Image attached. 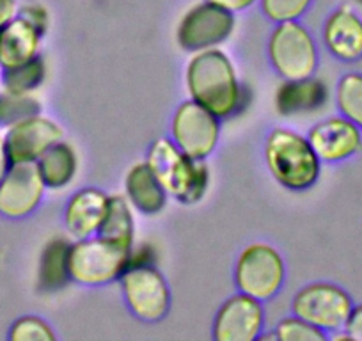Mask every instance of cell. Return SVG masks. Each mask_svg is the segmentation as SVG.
I'll return each instance as SVG.
<instances>
[{"label":"cell","mask_w":362,"mask_h":341,"mask_svg":"<svg viewBox=\"0 0 362 341\" xmlns=\"http://www.w3.org/2000/svg\"><path fill=\"white\" fill-rule=\"evenodd\" d=\"M185 83L190 100L218 120L242 112L249 102L231 59L221 48L194 52L185 69Z\"/></svg>","instance_id":"cell-1"},{"label":"cell","mask_w":362,"mask_h":341,"mask_svg":"<svg viewBox=\"0 0 362 341\" xmlns=\"http://www.w3.org/2000/svg\"><path fill=\"white\" fill-rule=\"evenodd\" d=\"M264 162L281 187L293 192L308 190L318 182L322 160L308 137L290 128H274L264 141Z\"/></svg>","instance_id":"cell-2"},{"label":"cell","mask_w":362,"mask_h":341,"mask_svg":"<svg viewBox=\"0 0 362 341\" xmlns=\"http://www.w3.org/2000/svg\"><path fill=\"white\" fill-rule=\"evenodd\" d=\"M146 162L167 194L180 203H199L210 189L206 162L185 155L170 137L156 139L149 146Z\"/></svg>","instance_id":"cell-3"},{"label":"cell","mask_w":362,"mask_h":341,"mask_svg":"<svg viewBox=\"0 0 362 341\" xmlns=\"http://www.w3.org/2000/svg\"><path fill=\"white\" fill-rule=\"evenodd\" d=\"M130 250L102 235L76 238L68 254L71 281L83 287H103L119 281L130 265Z\"/></svg>","instance_id":"cell-4"},{"label":"cell","mask_w":362,"mask_h":341,"mask_svg":"<svg viewBox=\"0 0 362 341\" xmlns=\"http://www.w3.org/2000/svg\"><path fill=\"white\" fill-rule=\"evenodd\" d=\"M267 52L272 68L283 80L308 79L318 68V45L298 20L276 23L268 37Z\"/></svg>","instance_id":"cell-5"},{"label":"cell","mask_w":362,"mask_h":341,"mask_svg":"<svg viewBox=\"0 0 362 341\" xmlns=\"http://www.w3.org/2000/svg\"><path fill=\"white\" fill-rule=\"evenodd\" d=\"M286 265L276 247L254 242L238 254L235 265L236 290L261 302L272 301L283 288Z\"/></svg>","instance_id":"cell-6"},{"label":"cell","mask_w":362,"mask_h":341,"mask_svg":"<svg viewBox=\"0 0 362 341\" xmlns=\"http://www.w3.org/2000/svg\"><path fill=\"white\" fill-rule=\"evenodd\" d=\"M354 299L339 284L316 281L305 284L291 299V315L300 316L329 334L343 333L354 309Z\"/></svg>","instance_id":"cell-7"},{"label":"cell","mask_w":362,"mask_h":341,"mask_svg":"<svg viewBox=\"0 0 362 341\" xmlns=\"http://www.w3.org/2000/svg\"><path fill=\"white\" fill-rule=\"evenodd\" d=\"M121 291L132 315L144 322H160L170 309V290L156 265H128L119 277Z\"/></svg>","instance_id":"cell-8"},{"label":"cell","mask_w":362,"mask_h":341,"mask_svg":"<svg viewBox=\"0 0 362 341\" xmlns=\"http://www.w3.org/2000/svg\"><path fill=\"white\" fill-rule=\"evenodd\" d=\"M235 25V13L203 0L181 16L176 29V41L183 50L192 54L218 48L231 36Z\"/></svg>","instance_id":"cell-9"},{"label":"cell","mask_w":362,"mask_h":341,"mask_svg":"<svg viewBox=\"0 0 362 341\" xmlns=\"http://www.w3.org/2000/svg\"><path fill=\"white\" fill-rule=\"evenodd\" d=\"M170 139L185 155L206 160L221 139V120L194 100H187L174 112Z\"/></svg>","instance_id":"cell-10"},{"label":"cell","mask_w":362,"mask_h":341,"mask_svg":"<svg viewBox=\"0 0 362 341\" xmlns=\"http://www.w3.org/2000/svg\"><path fill=\"white\" fill-rule=\"evenodd\" d=\"M263 302L236 291L222 302L211 325L215 341H256L264 330Z\"/></svg>","instance_id":"cell-11"},{"label":"cell","mask_w":362,"mask_h":341,"mask_svg":"<svg viewBox=\"0 0 362 341\" xmlns=\"http://www.w3.org/2000/svg\"><path fill=\"white\" fill-rule=\"evenodd\" d=\"M45 190L47 185L36 162L11 163L0 180V215L9 219L27 217L41 204Z\"/></svg>","instance_id":"cell-12"},{"label":"cell","mask_w":362,"mask_h":341,"mask_svg":"<svg viewBox=\"0 0 362 341\" xmlns=\"http://www.w3.org/2000/svg\"><path fill=\"white\" fill-rule=\"evenodd\" d=\"M64 137L61 125L41 114L11 125L4 134L11 163L37 162L50 146Z\"/></svg>","instance_id":"cell-13"},{"label":"cell","mask_w":362,"mask_h":341,"mask_svg":"<svg viewBox=\"0 0 362 341\" xmlns=\"http://www.w3.org/2000/svg\"><path fill=\"white\" fill-rule=\"evenodd\" d=\"M322 162L337 163L362 149V130L344 116H330L309 128L305 135Z\"/></svg>","instance_id":"cell-14"},{"label":"cell","mask_w":362,"mask_h":341,"mask_svg":"<svg viewBox=\"0 0 362 341\" xmlns=\"http://www.w3.org/2000/svg\"><path fill=\"white\" fill-rule=\"evenodd\" d=\"M322 40L329 54L341 62L362 59V16L350 6L329 13L322 27Z\"/></svg>","instance_id":"cell-15"},{"label":"cell","mask_w":362,"mask_h":341,"mask_svg":"<svg viewBox=\"0 0 362 341\" xmlns=\"http://www.w3.org/2000/svg\"><path fill=\"white\" fill-rule=\"evenodd\" d=\"M109 208V196L103 190L87 187L68 200L64 208V226L73 238L98 235Z\"/></svg>","instance_id":"cell-16"},{"label":"cell","mask_w":362,"mask_h":341,"mask_svg":"<svg viewBox=\"0 0 362 341\" xmlns=\"http://www.w3.org/2000/svg\"><path fill=\"white\" fill-rule=\"evenodd\" d=\"M276 110L283 117L313 114L329 102V88L315 75L308 79L283 80L276 91Z\"/></svg>","instance_id":"cell-17"},{"label":"cell","mask_w":362,"mask_h":341,"mask_svg":"<svg viewBox=\"0 0 362 341\" xmlns=\"http://www.w3.org/2000/svg\"><path fill=\"white\" fill-rule=\"evenodd\" d=\"M43 34L23 16L16 15L0 27V64L9 69L40 55Z\"/></svg>","instance_id":"cell-18"},{"label":"cell","mask_w":362,"mask_h":341,"mask_svg":"<svg viewBox=\"0 0 362 341\" xmlns=\"http://www.w3.org/2000/svg\"><path fill=\"white\" fill-rule=\"evenodd\" d=\"M124 194L134 210L142 215L160 214L169 197L148 162H139L130 167L124 176Z\"/></svg>","instance_id":"cell-19"},{"label":"cell","mask_w":362,"mask_h":341,"mask_svg":"<svg viewBox=\"0 0 362 341\" xmlns=\"http://www.w3.org/2000/svg\"><path fill=\"white\" fill-rule=\"evenodd\" d=\"M69 242L64 236H54L45 243L37 265V288L43 294L62 290L71 281L68 265Z\"/></svg>","instance_id":"cell-20"},{"label":"cell","mask_w":362,"mask_h":341,"mask_svg":"<svg viewBox=\"0 0 362 341\" xmlns=\"http://www.w3.org/2000/svg\"><path fill=\"white\" fill-rule=\"evenodd\" d=\"M36 166L47 189L62 190L75 178L78 160L73 146L61 139L37 158Z\"/></svg>","instance_id":"cell-21"},{"label":"cell","mask_w":362,"mask_h":341,"mask_svg":"<svg viewBox=\"0 0 362 341\" xmlns=\"http://www.w3.org/2000/svg\"><path fill=\"white\" fill-rule=\"evenodd\" d=\"M98 235L132 249L135 243L134 207L127 196H109V208Z\"/></svg>","instance_id":"cell-22"},{"label":"cell","mask_w":362,"mask_h":341,"mask_svg":"<svg viewBox=\"0 0 362 341\" xmlns=\"http://www.w3.org/2000/svg\"><path fill=\"white\" fill-rule=\"evenodd\" d=\"M47 76V66L43 59L37 57L15 66V68L4 69L2 75V89L18 95H33L36 89L41 88Z\"/></svg>","instance_id":"cell-23"},{"label":"cell","mask_w":362,"mask_h":341,"mask_svg":"<svg viewBox=\"0 0 362 341\" xmlns=\"http://www.w3.org/2000/svg\"><path fill=\"white\" fill-rule=\"evenodd\" d=\"M336 107L341 116L362 130V73L351 71L341 76L336 86Z\"/></svg>","instance_id":"cell-24"},{"label":"cell","mask_w":362,"mask_h":341,"mask_svg":"<svg viewBox=\"0 0 362 341\" xmlns=\"http://www.w3.org/2000/svg\"><path fill=\"white\" fill-rule=\"evenodd\" d=\"M41 114V103L33 95H18L2 89L0 91V127L9 128L25 117Z\"/></svg>","instance_id":"cell-25"},{"label":"cell","mask_w":362,"mask_h":341,"mask_svg":"<svg viewBox=\"0 0 362 341\" xmlns=\"http://www.w3.org/2000/svg\"><path fill=\"white\" fill-rule=\"evenodd\" d=\"M329 334L320 330L300 316H286L274 327V340L279 341H325Z\"/></svg>","instance_id":"cell-26"},{"label":"cell","mask_w":362,"mask_h":341,"mask_svg":"<svg viewBox=\"0 0 362 341\" xmlns=\"http://www.w3.org/2000/svg\"><path fill=\"white\" fill-rule=\"evenodd\" d=\"M311 4L313 0H259L263 15L274 23L302 18Z\"/></svg>","instance_id":"cell-27"},{"label":"cell","mask_w":362,"mask_h":341,"mask_svg":"<svg viewBox=\"0 0 362 341\" xmlns=\"http://www.w3.org/2000/svg\"><path fill=\"white\" fill-rule=\"evenodd\" d=\"M11 341H55V333L40 316H22L9 329Z\"/></svg>","instance_id":"cell-28"},{"label":"cell","mask_w":362,"mask_h":341,"mask_svg":"<svg viewBox=\"0 0 362 341\" xmlns=\"http://www.w3.org/2000/svg\"><path fill=\"white\" fill-rule=\"evenodd\" d=\"M20 16H23L25 20H29L37 30L45 36V33L48 30V25H50V18H48V11L41 4H27L23 6L18 11Z\"/></svg>","instance_id":"cell-29"},{"label":"cell","mask_w":362,"mask_h":341,"mask_svg":"<svg viewBox=\"0 0 362 341\" xmlns=\"http://www.w3.org/2000/svg\"><path fill=\"white\" fill-rule=\"evenodd\" d=\"M344 334L348 340L362 341V304H355L351 309V315L344 325Z\"/></svg>","instance_id":"cell-30"},{"label":"cell","mask_w":362,"mask_h":341,"mask_svg":"<svg viewBox=\"0 0 362 341\" xmlns=\"http://www.w3.org/2000/svg\"><path fill=\"white\" fill-rule=\"evenodd\" d=\"M155 249L148 243L132 247L130 250V265H155Z\"/></svg>","instance_id":"cell-31"},{"label":"cell","mask_w":362,"mask_h":341,"mask_svg":"<svg viewBox=\"0 0 362 341\" xmlns=\"http://www.w3.org/2000/svg\"><path fill=\"white\" fill-rule=\"evenodd\" d=\"M206 2H211V4L218 6V8L226 9V11H231L236 15V13L252 8V6L256 4V2H259V0H206Z\"/></svg>","instance_id":"cell-32"},{"label":"cell","mask_w":362,"mask_h":341,"mask_svg":"<svg viewBox=\"0 0 362 341\" xmlns=\"http://www.w3.org/2000/svg\"><path fill=\"white\" fill-rule=\"evenodd\" d=\"M16 15H18L16 0H0V27L11 22Z\"/></svg>","instance_id":"cell-33"},{"label":"cell","mask_w":362,"mask_h":341,"mask_svg":"<svg viewBox=\"0 0 362 341\" xmlns=\"http://www.w3.org/2000/svg\"><path fill=\"white\" fill-rule=\"evenodd\" d=\"M9 167H11V158H9L8 146H6L4 135L0 134V180L4 178L6 173L9 170Z\"/></svg>","instance_id":"cell-34"},{"label":"cell","mask_w":362,"mask_h":341,"mask_svg":"<svg viewBox=\"0 0 362 341\" xmlns=\"http://www.w3.org/2000/svg\"><path fill=\"white\" fill-rule=\"evenodd\" d=\"M2 75H4V68L0 64V88H2Z\"/></svg>","instance_id":"cell-35"},{"label":"cell","mask_w":362,"mask_h":341,"mask_svg":"<svg viewBox=\"0 0 362 341\" xmlns=\"http://www.w3.org/2000/svg\"><path fill=\"white\" fill-rule=\"evenodd\" d=\"M355 4H358V6H362V0H354Z\"/></svg>","instance_id":"cell-36"}]
</instances>
